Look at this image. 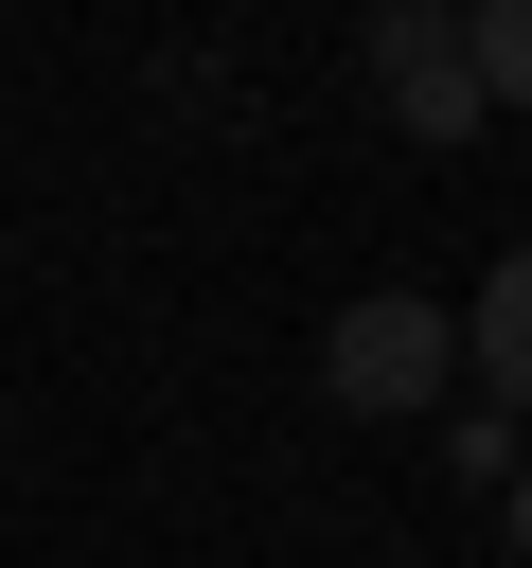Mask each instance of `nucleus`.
<instances>
[{"label":"nucleus","mask_w":532,"mask_h":568,"mask_svg":"<svg viewBox=\"0 0 532 568\" xmlns=\"http://www.w3.org/2000/svg\"><path fill=\"white\" fill-rule=\"evenodd\" d=\"M443 373H461V320H443V302H408V284H355V302H337V337H319V390H337V408H372V426L443 408Z\"/></svg>","instance_id":"nucleus-1"},{"label":"nucleus","mask_w":532,"mask_h":568,"mask_svg":"<svg viewBox=\"0 0 532 568\" xmlns=\"http://www.w3.org/2000/svg\"><path fill=\"white\" fill-rule=\"evenodd\" d=\"M355 53H372V106H390L408 142H479V124H497V106H479V53H461V0H390Z\"/></svg>","instance_id":"nucleus-2"},{"label":"nucleus","mask_w":532,"mask_h":568,"mask_svg":"<svg viewBox=\"0 0 532 568\" xmlns=\"http://www.w3.org/2000/svg\"><path fill=\"white\" fill-rule=\"evenodd\" d=\"M461 373H479L497 408H532V248H497V284L461 302Z\"/></svg>","instance_id":"nucleus-3"},{"label":"nucleus","mask_w":532,"mask_h":568,"mask_svg":"<svg viewBox=\"0 0 532 568\" xmlns=\"http://www.w3.org/2000/svg\"><path fill=\"white\" fill-rule=\"evenodd\" d=\"M461 53H479V106H532V0H461Z\"/></svg>","instance_id":"nucleus-4"},{"label":"nucleus","mask_w":532,"mask_h":568,"mask_svg":"<svg viewBox=\"0 0 532 568\" xmlns=\"http://www.w3.org/2000/svg\"><path fill=\"white\" fill-rule=\"evenodd\" d=\"M514 550H532V479H514Z\"/></svg>","instance_id":"nucleus-5"}]
</instances>
